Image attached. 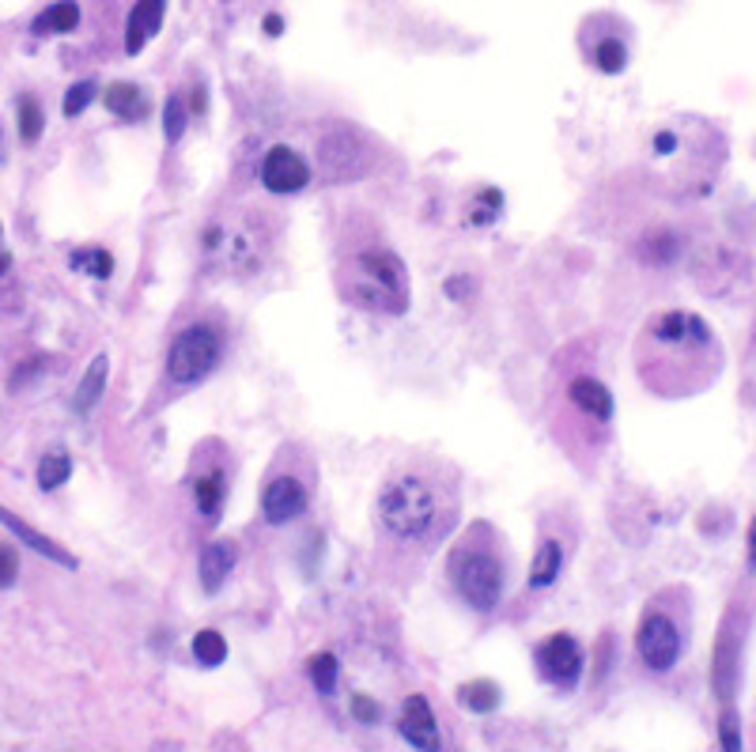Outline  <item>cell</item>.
I'll return each instance as SVG.
<instances>
[{"label":"cell","mask_w":756,"mask_h":752,"mask_svg":"<svg viewBox=\"0 0 756 752\" xmlns=\"http://www.w3.org/2000/svg\"><path fill=\"white\" fill-rule=\"evenodd\" d=\"M462 522V477L458 469L428 454L394 465L375 499V560L386 575L413 582L416 571L447 545Z\"/></svg>","instance_id":"cell-1"},{"label":"cell","mask_w":756,"mask_h":752,"mask_svg":"<svg viewBox=\"0 0 756 752\" xmlns=\"http://www.w3.org/2000/svg\"><path fill=\"white\" fill-rule=\"evenodd\" d=\"M639 382L654 397H696L722 371V344L696 310H658L636 337Z\"/></svg>","instance_id":"cell-2"},{"label":"cell","mask_w":756,"mask_h":752,"mask_svg":"<svg viewBox=\"0 0 756 752\" xmlns=\"http://www.w3.org/2000/svg\"><path fill=\"white\" fill-rule=\"evenodd\" d=\"M552 394H549V431L564 446V454L590 473V465L605 454L617 420V397L594 367L571 363V352L552 359Z\"/></svg>","instance_id":"cell-3"},{"label":"cell","mask_w":756,"mask_h":752,"mask_svg":"<svg viewBox=\"0 0 756 752\" xmlns=\"http://www.w3.org/2000/svg\"><path fill=\"white\" fill-rule=\"evenodd\" d=\"M333 284L344 307H356L363 314H382V318H401L413 307V280L409 265L390 242L367 227V239L348 231V239L337 246V269Z\"/></svg>","instance_id":"cell-4"},{"label":"cell","mask_w":756,"mask_h":752,"mask_svg":"<svg viewBox=\"0 0 756 752\" xmlns=\"http://www.w3.org/2000/svg\"><path fill=\"white\" fill-rule=\"evenodd\" d=\"M450 594L473 616H496L511 590V548L507 537L488 522L473 518L447 548L443 564Z\"/></svg>","instance_id":"cell-5"},{"label":"cell","mask_w":756,"mask_h":752,"mask_svg":"<svg viewBox=\"0 0 756 752\" xmlns=\"http://www.w3.org/2000/svg\"><path fill=\"white\" fill-rule=\"evenodd\" d=\"M227 348H231V322L220 310H193L189 318H182L167 341L159 401H178L189 390L205 386L224 367Z\"/></svg>","instance_id":"cell-6"},{"label":"cell","mask_w":756,"mask_h":752,"mask_svg":"<svg viewBox=\"0 0 756 752\" xmlns=\"http://www.w3.org/2000/svg\"><path fill=\"white\" fill-rule=\"evenodd\" d=\"M318 492V465L303 446L284 443L276 450L273 465L265 469L258 488V514L261 526L269 530H288L295 522H303L314 507Z\"/></svg>","instance_id":"cell-7"},{"label":"cell","mask_w":756,"mask_h":752,"mask_svg":"<svg viewBox=\"0 0 756 752\" xmlns=\"http://www.w3.org/2000/svg\"><path fill=\"white\" fill-rule=\"evenodd\" d=\"M231 446L224 439H201L193 446V458L186 465V477H182V488H186L189 511L197 518V526L205 533H212L220 522H224L227 499H231Z\"/></svg>","instance_id":"cell-8"},{"label":"cell","mask_w":756,"mask_h":752,"mask_svg":"<svg viewBox=\"0 0 756 752\" xmlns=\"http://www.w3.org/2000/svg\"><path fill=\"white\" fill-rule=\"evenodd\" d=\"M280 239V220L273 208H250L239 220H224V242L212 261H220L235 276H258Z\"/></svg>","instance_id":"cell-9"},{"label":"cell","mask_w":756,"mask_h":752,"mask_svg":"<svg viewBox=\"0 0 756 752\" xmlns=\"http://www.w3.org/2000/svg\"><path fill=\"white\" fill-rule=\"evenodd\" d=\"M688 647V624L677 616L666 594H658L654 601H647V609L639 616L636 624V658L639 666L662 677V673H673L681 666Z\"/></svg>","instance_id":"cell-10"},{"label":"cell","mask_w":756,"mask_h":752,"mask_svg":"<svg viewBox=\"0 0 756 752\" xmlns=\"http://www.w3.org/2000/svg\"><path fill=\"white\" fill-rule=\"evenodd\" d=\"M579 545V530L564 511H552L537 526V545H533L530 575H526V598H541L564 582L571 556Z\"/></svg>","instance_id":"cell-11"},{"label":"cell","mask_w":756,"mask_h":752,"mask_svg":"<svg viewBox=\"0 0 756 752\" xmlns=\"http://www.w3.org/2000/svg\"><path fill=\"white\" fill-rule=\"evenodd\" d=\"M537 681L556 696H575L586 677V647L571 632H552L530 650Z\"/></svg>","instance_id":"cell-12"},{"label":"cell","mask_w":756,"mask_h":752,"mask_svg":"<svg viewBox=\"0 0 756 752\" xmlns=\"http://www.w3.org/2000/svg\"><path fill=\"white\" fill-rule=\"evenodd\" d=\"M258 186L273 197H299L314 186V163L295 144H269L258 159Z\"/></svg>","instance_id":"cell-13"},{"label":"cell","mask_w":756,"mask_h":752,"mask_svg":"<svg viewBox=\"0 0 756 752\" xmlns=\"http://www.w3.org/2000/svg\"><path fill=\"white\" fill-rule=\"evenodd\" d=\"M741 643H745V635H741L738 620H734V613H730L726 620H722L715 650H711V692H715L722 703H734V696H738Z\"/></svg>","instance_id":"cell-14"},{"label":"cell","mask_w":756,"mask_h":752,"mask_svg":"<svg viewBox=\"0 0 756 752\" xmlns=\"http://www.w3.org/2000/svg\"><path fill=\"white\" fill-rule=\"evenodd\" d=\"M397 734L409 749L420 752H439L443 749V730H439V718L435 707L424 692H409L401 707H397Z\"/></svg>","instance_id":"cell-15"},{"label":"cell","mask_w":756,"mask_h":752,"mask_svg":"<svg viewBox=\"0 0 756 752\" xmlns=\"http://www.w3.org/2000/svg\"><path fill=\"white\" fill-rule=\"evenodd\" d=\"M239 560L242 548L235 537H212V541H205L201 552H197V586L205 590L208 598L224 594L231 575L239 571Z\"/></svg>","instance_id":"cell-16"},{"label":"cell","mask_w":756,"mask_h":752,"mask_svg":"<svg viewBox=\"0 0 756 752\" xmlns=\"http://www.w3.org/2000/svg\"><path fill=\"white\" fill-rule=\"evenodd\" d=\"M163 19H167V0H137L125 16V57H140L148 50V42L163 31Z\"/></svg>","instance_id":"cell-17"},{"label":"cell","mask_w":756,"mask_h":752,"mask_svg":"<svg viewBox=\"0 0 756 752\" xmlns=\"http://www.w3.org/2000/svg\"><path fill=\"white\" fill-rule=\"evenodd\" d=\"M0 526L16 537L19 545H27L31 552H38V556H46V560H53V564H61V567H69V571H76L80 567V560L72 556L69 548L65 545H57L53 537H46V533H38L31 522H23L16 511H8V507H0Z\"/></svg>","instance_id":"cell-18"},{"label":"cell","mask_w":756,"mask_h":752,"mask_svg":"<svg viewBox=\"0 0 756 752\" xmlns=\"http://www.w3.org/2000/svg\"><path fill=\"white\" fill-rule=\"evenodd\" d=\"M586 65L602 76H620L628 72V61H632V50H628V38L617 35V31H594L586 35Z\"/></svg>","instance_id":"cell-19"},{"label":"cell","mask_w":756,"mask_h":752,"mask_svg":"<svg viewBox=\"0 0 756 752\" xmlns=\"http://www.w3.org/2000/svg\"><path fill=\"white\" fill-rule=\"evenodd\" d=\"M681 254H685V235L673 231V227H651L636 242L639 265H651V269H673L681 261Z\"/></svg>","instance_id":"cell-20"},{"label":"cell","mask_w":756,"mask_h":752,"mask_svg":"<svg viewBox=\"0 0 756 752\" xmlns=\"http://www.w3.org/2000/svg\"><path fill=\"white\" fill-rule=\"evenodd\" d=\"M103 106H106V114L140 125V121H148V114H152V95L140 84H133V80H118V84H110L103 91Z\"/></svg>","instance_id":"cell-21"},{"label":"cell","mask_w":756,"mask_h":752,"mask_svg":"<svg viewBox=\"0 0 756 752\" xmlns=\"http://www.w3.org/2000/svg\"><path fill=\"white\" fill-rule=\"evenodd\" d=\"M106 382H110V356L99 352V356L87 363L84 378L76 382V394H72V409H76V416H87V412L103 401Z\"/></svg>","instance_id":"cell-22"},{"label":"cell","mask_w":756,"mask_h":752,"mask_svg":"<svg viewBox=\"0 0 756 752\" xmlns=\"http://www.w3.org/2000/svg\"><path fill=\"white\" fill-rule=\"evenodd\" d=\"M80 27V4L76 0H53L50 8H42L31 23V35L35 38H61V35H76Z\"/></svg>","instance_id":"cell-23"},{"label":"cell","mask_w":756,"mask_h":752,"mask_svg":"<svg viewBox=\"0 0 756 752\" xmlns=\"http://www.w3.org/2000/svg\"><path fill=\"white\" fill-rule=\"evenodd\" d=\"M454 700H458L462 711L484 718V715H496L499 711L503 688H499L496 681H488V677H473V681H462L458 688H454Z\"/></svg>","instance_id":"cell-24"},{"label":"cell","mask_w":756,"mask_h":752,"mask_svg":"<svg viewBox=\"0 0 756 752\" xmlns=\"http://www.w3.org/2000/svg\"><path fill=\"white\" fill-rule=\"evenodd\" d=\"M307 681L310 688L322 696V700H333L337 688H341V658L333 650H318L307 658Z\"/></svg>","instance_id":"cell-25"},{"label":"cell","mask_w":756,"mask_h":752,"mask_svg":"<svg viewBox=\"0 0 756 752\" xmlns=\"http://www.w3.org/2000/svg\"><path fill=\"white\" fill-rule=\"evenodd\" d=\"M503 208H507V197L503 189L496 186H481L473 197H469V208H465V223L469 227H492V223L503 220Z\"/></svg>","instance_id":"cell-26"},{"label":"cell","mask_w":756,"mask_h":752,"mask_svg":"<svg viewBox=\"0 0 756 752\" xmlns=\"http://www.w3.org/2000/svg\"><path fill=\"white\" fill-rule=\"evenodd\" d=\"M189 650H193V662L201 669H220L227 662V654H231L220 628H201V632L193 635Z\"/></svg>","instance_id":"cell-27"},{"label":"cell","mask_w":756,"mask_h":752,"mask_svg":"<svg viewBox=\"0 0 756 752\" xmlns=\"http://www.w3.org/2000/svg\"><path fill=\"white\" fill-rule=\"evenodd\" d=\"M189 121H193V114H189L186 95H182V91H171V95H167V103H163V140H167V148L182 144Z\"/></svg>","instance_id":"cell-28"},{"label":"cell","mask_w":756,"mask_h":752,"mask_svg":"<svg viewBox=\"0 0 756 752\" xmlns=\"http://www.w3.org/2000/svg\"><path fill=\"white\" fill-rule=\"evenodd\" d=\"M69 265L76 273L91 276V280H110L114 276V254L106 246H80V250H72Z\"/></svg>","instance_id":"cell-29"},{"label":"cell","mask_w":756,"mask_h":752,"mask_svg":"<svg viewBox=\"0 0 756 752\" xmlns=\"http://www.w3.org/2000/svg\"><path fill=\"white\" fill-rule=\"evenodd\" d=\"M72 477V454L69 450H46L38 458V488L42 492H57L61 484H69Z\"/></svg>","instance_id":"cell-30"},{"label":"cell","mask_w":756,"mask_h":752,"mask_svg":"<svg viewBox=\"0 0 756 752\" xmlns=\"http://www.w3.org/2000/svg\"><path fill=\"white\" fill-rule=\"evenodd\" d=\"M16 125H19V140H23V144H38V140H42V133H46V110L38 106L35 95H19Z\"/></svg>","instance_id":"cell-31"},{"label":"cell","mask_w":756,"mask_h":752,"mask_svg":"<svg viewBox=\"0 0 756 752\" xmlns=\"http://www.w3.org/2000/svg\"><path fill=\"white\" fill-rule=\"evenodd\" d=\"M99 99V84L95 80H80V84H72L69 91H65V99H61V114L69 121H76L80 114H84L87 106Z\"/></svg>","instance_id":"cell-32"},{"label":"cell","mask_w":756,"mask_h":752,"mask_svg":"<svg viewBox=\"0 0 756 752\" xmlns=\"http://www.w3.org/2000/svg\"><path fill=\"white\" fill-rule=\"evenodd\" d=\"M719 745L726 752H738L745 745V734H741V715L734 703H726L719 715Z\"/></svg>","instance_id":"cell-33"},{"label":"cell","mask_w":756,"mask_h":752,"mask_svg":"<svg viewBox=\"0 0 756 752\" xmlns=\"http://www.w3.org/2000/svg\"><path fill=\"white\" fill-rule=\"evenodd\" d=\"M348 715H352L356 726H378V722H382V703H378L375 696H367V692H356V696L348 700Z\"/></svg>","instance_id":"cell-34"},{"label":"cell","mask_w":756,"mask_h":752,"mask_svg":"<svg viewBox=\"0 0 756 752\" xmlns=\"http://www.w3.org/2000/svg\"><path fill=\"white\" fill-rule=\"evenodd\" d=\"M681 148H685V140H681L677 129H654V133H651V155H654V159H673V155H681Z\"/></svg>","instance_id":"cell-35"},{"label":"cell","mask_w":756,"mask_h":752,"mask_svg":"<svg viewBox=\"0 0 756 752\" xmlns=\"http://www.w3.org/2000/svg\"><path fill=\"white\" fill-rule=\"evenodd\" d=\"M16 579H19V556H16V548L0 545V590L16 586Z\"/></svg>","instance_id":"cell-36"},{"label":"cell","mask_w":756,"mask_h":752,"mask_svg":"<svg viewBox=\"0 0 756 752\" xmlns=\"http://www.w3.org/2000/svg\"><path fill=\"white\" fill-rule=\"evenodd\" d=\"M443 291L450 295V303H469V295H473V280H469V273H454V276H447Z\"/></svg>","instance_id":"cell-37"},{"label":"cell","mask_w":756,"mask_h":752,"mask_svg":"<svg viewBox=\"0 0 756 752\" xmlns=\"http://www.w3.org/2000/svg\"><path fill=\"white\" fill-rule=\"evenodd\" d=\"M186 103H189V114H193V118H205V114H208V87H205V80H197V84L189 87Z\"/></svg>","instance_id":"cell-38"},{"label":"cell","mask_w":756,"mask_h":752,"mask_svg":"<svg viewBox=\"0 0 756 752\" xmlns=\"http://www.w3.org/2000/svg\"><path fill=\"white\" fill-rule=\"evenodd\" d=\"M261 31L269 38H280L284 31H288V19L280 16V12H265V19H261Z\"/></svg>","instance_id":"cell-39"},{"label":"cell","mask_w":756,"mask_h":752,"mask_svg":"<svg viewBox=\"0 0 756 752\" xmlns=\"http://www.w3.org/2000/svg\"><path fill=\"white\" fill-rule=\"evenodd\" d=\"M745 567H749V575H756V514L749 522V533H745Z\"/></svg>","instance_id":"cell-40"},{"label":"cell","mask_w":756,"mask_h":752,"mask_svg":"<svg viewBox=\"0 0 756 752\" xmlns=\"http://www.w3.org/2000/svg\"><path fill=\"white\" fill-rule=\"evenodd\" d=\"M8 269H12V254H4V250H0V276L8 273Z\"/></svg>","instance_id":"cell-41"}]
</instances>
